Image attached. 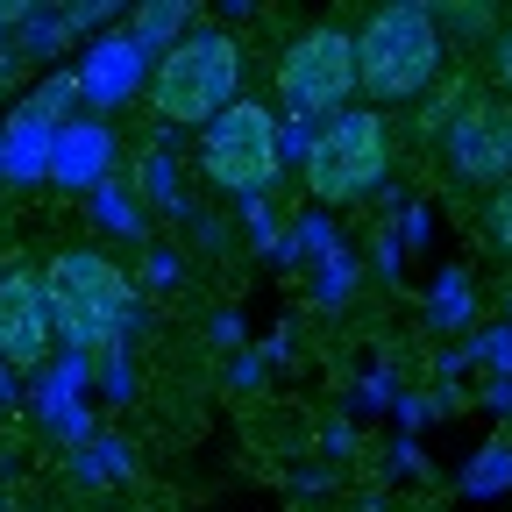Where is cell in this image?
<instances>
[{"instance_id":"obj_1","label":"cell","mask_w":512,"mask_h":512,"mask_svg":"<svg viewBox=\"0 0 512 512\" xmlns=\"http://www.w3.org/2000/svg\"><path fill=\"white\" fill-rule=\"evenodd\" d=\"M43 299H50V320H57V342L64 356H114L128 342L143 313V285L128 278L100 242H72L43 264Z\"/></svg>"},{"instance_id":"obj_17","label":"cell","mask_w":512,"mask_h":512,"mask_svg":"<svg viewBox=\"0 0 512 512\" xmlns=\"http://www.w3.org/2000/svg\"><path fill=\"white\" fill-rule=\"evenodd\" d=\"M505 484H512V434H498L484 456L470 463V491H477V498H491V491H505Z\"/></svg>"},{"instance_id":"obj_7","label":"cell","mask_w":512,"mask_h":512,"mask_svg":"<svg viewBox=\"0 0 512 512\" xmlns=\"http://www.w3.org/2000/svg\"><path fill=\"white\" fill-rule=\"evenodd\" d=\"M50 349H57V320H50V299H43V271L8 264L0 271V363L15 377H43Z\"/></svg>"},{"instance_id":"obj_2","label":"cell","mask_w":512,"mask_h":512,"mask_svg":"<svg viewBox=\"0 0 512 512\" xmlns=\"http://www.w3.org/2000/svg\"><path fill=\"white\" fill-rule=\"evenodd\" d=\"M448 22L427 0H384L356 22V93L370 107H406L441 86Z\"/></svg>"},{"instance_id":"obj_18","label":"cell","mask_w":512,"mask_h":512,"mask_svg":"<svg viewBox=\"0 0 512 512\" xmlns=\"http://www.w3.org/2000/svg\"><path fill=\"white\" fill-rule=\"evenodd\" d=\"M484 235H491V249L512 264V185H498V192H491V207H484Z\"/></svg>"},{"instance_id":"obj_14","label":"cell","mask_w":512,"mask_h":512,"mask_svg":"<svg viewBox=\"0 0 512 512\" xmlns=\"http://www.w3.org/2000/svg\"><path fill=\"white\" fill-rule=\"evenodd\" d=\"M86 207H93V221H100V228H114V235H136V242H143V228H150V214H143V192L128 185L121 171H114V178L93 192Z\"/></svg>"},{"instance_id":"obj_9","label":"cell","mask_w":512,"mask_h":512,"mask_svg":"<svg viewBox=\"0 0 512 512\" xmlns=\"http://www.w3.org/2000/svg\"><path fill=\"white\" fill-rule=\"evenodd\" d=\"M150 86V57H143V43L128 36V29H100L93 43H86V57H79V93H86V107L107 121L114 107H128Z\"/></svg>"},{"instance_id":"obj_8","label":"cell","mask_w":512,"mask_h":512,"mask_svg":"<svg viewBox=\"0 0 512 512\" xmlns=\"http://www.w3.org/2000/svg\"><path fill=\"white\" fill-rule=\"evenodd\" d=\"M441 157L463 185H512V100H470L441 136Z\"/></svg>"},{"instance_id":"obj_21","label":"cell","mask_w":512,"mask_h":512,"mask_svg":"<svg viewBox=\"0 0 512 512\" xmlns=\"http://www.w3.org/2000/svg\"><path fill=\"white\" fill-rule=\"evenodd\" d=\"M8 406H15V370L0 363V413H8Z\"/></svg>"},{"instance_id":"obj_13","label":"cell","mask_w":512,"mask_h":512,"mask_svg":"<svg viewBox=\"0 0 512 512\" xmlns=\"http://www.w3.org/2000/svg\"><path fill=\"white\" fill-rule=\"evenodd\" d=\"M136 192H143L150 207H164V214L185 221V185H178V164H171L164 136H150V143L136 150Z\"/></svg>"},{"instance_id":"obj_16","label":"cell","mask_w":512,"mask_h":512,"mask_svg":"<svg viewBox=\"0 0 512 512\" xmlns=\"http://www.w3.org/2000/svg\"><path fill=\"white\" fill-rule=\"evenodd\" d=\"M470 313H477V306H470V271H463V264L441 271V285L427 292V320H434V328H463Z\"/></svg>"},{"instance_id":"obj_4","label":"cell","mask_w":512,"mask_h":512,"mask_svg":"<svg viewBox=\"0 0 512 512\" xmlns=\"http://www.w3.org/2000/svg\"><path fill=\"white\" fill-rule=\"evenodd\" d=\"M192 164H200V178L214 192H228V200H271V185L285 171V114L271 100L242 93L221 121L200 128Z\"/></svg>"},{"instance_id":"obj_11","label":"cell","mask_w":512,"mask_h":512,"mask_svg":"<svg viewBox=\"0 0 512 512\" xmlns=\"http://www.w3.org/2000/svg\"><path fill=\"white\" fill-rule=\"evenodd\" d=\"M50 150H57V128H43L29 107H15L8 128H0V185H15V192L43 185L50 178Z\"/></svg>"},{"instance_id":"obj_19","label":"cell","mask_w":512,"mask_h":512,"mask_svg":"<svg viewBox=\"0 0 512 512\" xmlns=\"http://www.w3.org/2000/svg\"><path fill=\"white\" fill-rule=\"evenodd\" d=\"M491 86H498V100H512V15L491 36Z\"/></svg>"},{"instance_id":"obj_15","label":"cell","mask_w":512,"mask_h":512,"mask_svg":"<svg viewBox=\"0 0 512 512\" xmlns=\"http://www.w3.org/2000/svg\"><path fill=\"white\" fill-rule=\"evenodd\" d=\"M22 107H29L43 128H72V121H79V107H86V93H79V72H50V79H43V86H36Z\"/></svg>"},{"instance_id":"obj_22","label":"cell","mask_w":512,"mask_h":512,"mask_svg":"<svg viewBox=\"0 0 512 512\" xmlns=\"http://www.w3.org/2000/svg\"><path fill=\"white\" fill-rule=\"evenodd\" d=\"M8 22H29V8H0V36H8Z\"/></svg>"},{"instance_id":"obj_3","label":"cell","mask_w":512,"mask_h":512,"mask_svg":"<svg viewBox=\"0 0 512 512\" xmlns=\"http://www.w3.org/2000/svg\"><path fill=\"white\" fill-rule=\"evenodd\" d=\"M242 79H249V57H242L235 29L200 22L185 43H171V50L150 64L143 107H150L157 128H207V121H221V114L242 100Z\"/></svg>"},{"instance_id":"obj_5","label":"cell","mask_w":512,"mask_h":512,"mask_svg":"<svg viewBox=\"0 0 512 512\" xmlns=\"http://www.w3.org/2000/svg\"><path fill=\"white\" fill-rule=\"evenodd\" d=\"M392 121H384V107H349L335 121H320L313 136V157H306V200L320 207H356L370 200V192L392 178Z\"/></svg>"},{"instance_id":"obj_20","label":"cell","mask_w":512,"mask_h":512,"mask_svg":"<svg viewBox=\"0 0 512 512\" xmlns=\"http://www.w3.org/2000/svg\"><path fill=\"white\" fill-rule=\"evenodd\" d=\"M143 285H178V249H143Z\"/></svg>"},{"instance_id":"obj_10","label":"cell","mask_w":512,"mask_h":512,"mask_svg":"<svg viewBox=\"0 0 512 512\" xmlns=\"http://www.w3.org/2000/svg\"><path fill=\"white\" fill-rule=\"evenodd\" d=\"M114 164H121V136H114V121H100V114H79L72 128H57V150H50V185L57 192H93L114 178Z\"/></svg>"},{"instance_id":"obj_12","label":"cell","mask_w":512,"mask_h":512,"mask_svg":"<svg viewBox=\"0 0 512 512\" xmlns=\"http://www.w3.org/2000/svg\"><path fill=\"white\" fill-rule=\"evenodd\" d=\"M192 29H200V8H192V0H150V8L128 15V36L143 43V57H150V64H157L171 43H185Z\"/></svg>"},{"instance_id":"obj_6","label":"cell","mask_w":512,"mask_h":512,"mask_svg":"<svg viewBox=\"0 0 512 512\" xmlns=\"http://www.w3.org/2000/svg\"><path fill=\"white\" fill-rule=\"evenodd\" d=\"M278 107L292 121H335L356 107V29L313 22L278 50Z\"/></svg>"}]
</instances>
